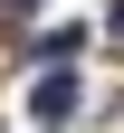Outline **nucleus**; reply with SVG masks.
Listing matches in <instances>:
<instances>
[{
  "label": "nucleus",
  "instance_id": "f03ea898",
  "mask_svg": "<svg viewBox=\"0 0 124 133\" xmlns=\"http://www.w3.org/2000/svg\"><path fill=\"white\" fill-rule=\"evenodd\" d=\"M10 10H38V0H10Z\"/></svg>",
  "mask_w": 124,
  "mask_h": 133
},
{
  "label": "nucleus",
  "instance_id": "f257e3e1",
  "mask_svg": "<svg viewBox=\"0 0 124 133\" xmlns=\"http://www.w3.org/2000/svg\"><path fill=\"white\" fill-rule=\"evenodd\" d=\"M67 105H76V76H67V66H48L38 86H29V114H38V124H57Z\"/></svg>",
  "mask_w": 124,
  "mask_h": 133
}]
</instances>
